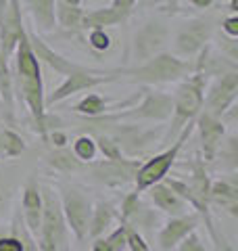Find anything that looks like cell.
<instances>
[{
    "mask_svg": "<svg viewBox=\"0 0 238 251\" xmlns=\"http://www.w3.org/2000/svg\"><path fill=\"white\" fill-rule=\"evenodd\" d=\"M17 94L27 107V111L34 120V128L42 140H48V115H46L44 103V84H42V69L40 61L31 50L27 42V34H23L17 42Z\"/></svg>",
    "mask_w": 238,
    "mask_h": 251,
    "instance_id": "6da1fadb",
    "label": "cell"
},
{
    "mask_svg": "<svg viewBox=\"0 0 238 251\" xmlns=\"http://www.w3.org/2000/svg\"><path fill=\"white\" fill-rule=\"evenodd\" d=\"M192 67L188 61H182L178 54L171 52H159L150 57L144 63L132 67H119L113 69L117 75V82H128V84H167V82H178L186 77Z\"/></svg>",
    "mask_w": 238,
    "mask_h": 251,
    "instance_id": "7a4b0ae2",
    "label": "cell"
},
{
    "mask_svg": "<svg viewBox=\"0 0 238 251\" xmlns=\"http://www.w3.org/2000/svg\"><path fill=\"white\" fill-rule=\"evenodd\" d=\"M203 99H205V84H203V74H194L192 77L184 80L178 90L173 92V113H171V126L167 130L165 140L173 143L178 134L186 128L188 124L196 120V115L203 111Z\"/></svg>",
    "mask_w": 238,
    "mask_h": 251,
    "instance_id": "3957f363",
    "label": "cell"
},
{
    "mask_svg": "<svg viewBox=\"0 0 238 251\" xmlns=\"http://www.w3.org/2000/svg\"><path fill=\"white\" fill-rule=\"evenodd\" d=\"M40 193H42V224H40V234L36 239L40 243V251H67V224L63 218L59 195L50 186L40 188Z\"/></svg>",
    "mask_w": 238,
    "mask_h": 251,
    "instance_id": "277c9868",
    "label": "cell"
},
{
    "mask_svg": "<svg viewBox=\"0 0 238 251\" xmlns=\"http://www.w3.org/2000/svg\"><path fill=\"white\" fill-rule=\"evenodd\" d=\"M194 128V122L188 124L184 130L178 134V138L173 140V145L169 149H165L163 153L155 155L153 159H148L146 163H140V168L136 170V174H134V184H136V193H144L146 188H150L153 184L161 182L163 178H167V172L171 170V166L176 163L178 155L182 151V145H184V140L190 136V132Z\"/></svg>",
    "mask_w": 238,
    "mask_h": 251,
    "instance_id": "5b68a950",
    "label": "cell"
},
{
    "mask_svg": "<svg viewBox=\"0 0 238 251\" xmlns=\"http://www.w3.org/2000/svg\"><path fill=\"white\" fill-rule=\"evenodd\" d=\"M173 113V100L171 94L165 92H146L142 103L136 107H130L125 111L117 113H105L100 117H94L92 122H138V120H150V122H165Z\"/></svg>",
    "mask_w": 238,
    "mask_h": 251,
    "instance_id": "8992f818",
    "label": "cell"
},
{
    "mask_svg": "<svg viewBox=\"0 0 238 251\" xmlns=\"http://www.w3.org/2000/svg\"><path fill=\"white\" fill-rule=\"evenodd\" d=\"M59 199H61V209H63L65 224L71 228V232H73V237L77 241H84L88 237L92 203L73 186H63Z\"/></svg>",
    "mask_w": 238,
    "mask_h": 251,
    "instance_id": "52a82bcc",
    "label": "cell"
},
{
    "mask_svg": "<svg viewBox=\"0 0 238 251\" xmlns=\"http://www.w3.org/2000/svg\"><path fill=\"white\" fill-rule=\"evenodd\" d=\"M25 34H27V42L31 46V50H34V54L38 57V61H44L50 69H54V72L61 74V75L82 74V72H92V74H98V75H109L111 74V69H96V67H88V65H77V63H73L71 59H65L57 50H52L50 46L36 34V31H31L27 27H25Z\"/></svg>",
    "mask_w": 238,
    "mask_h": 251,
    "instance_id": "ba28073f",
    "label": "cell"
},
{
    "mask_svg": "<svg viewBox=\"0 0 238 251\" xmlns=\"http://www.w3.org/2000/svg\"><path fill=\"white\" fill-rule=\"evenodd\" d=\"M169 40V29L167 25L159 21H146L132 40V59L138 63H144L155 54L163 52V46Z\"/></svg>",
    "mask_w": 238,
    "mask_h": 251,
    "instance_id": "9c48e42d",
    "label": "cell"
},
{
    "mask_svg": "<svg viewBox=\"0 0 238 251\" xmlns=\"http://www.w3.org/2000/svg\"><path fill=\"white\" fill-rule=\"evenodd\" d=\"M238 97V74L228 72L217 75V80L211 84V88L207 92V97L203 99V111L211 113L213 117H224L228 113V109H232Z\"/></svg>",
    "mask_w": 238,
    "mask_h": 251,
    "instance_id": "30bf717a",
    "label": "cell"
},
{
    "mask_svg": "<svg viewBox=\"0 0 238 251\" xmlns=\"http://www.w3.org/2000/svg\"><path fill=\"white\" fill-rule=\"evenodd\" d=\"M111 82H117V75L113 74L111 69L109 75H98V74H92V72H82V74H71L65 75V82H63L57 90H52V94L48 99H44L46 105H57L61 100H65L73 94L82 92V90H92L100 84H111Z\"/></svg>",
    "mask_w": 238,
    "mask_h": 251,
    "instance_id": "8fae6325",
    "label": "cell"
},
{
    "mask_svg": "<svg viewBox=\"0 0 238 251\" xmlns=\"http://www.w3.org/2000/svg\"><path fill=\"white\" fill-rule=\"evenodd\" d=\"M23 29L25 25H23L21 17V0H9L0 15V50L6 59L13 57Z\"/></svg>",
    "mask_w": 238,
    "mask_h": 251,
    "instance_id": "7c38bea8",
    "label": "cell"
},
{
    "mask_svg": "<svg viewBox=\"0 0 238 251\" xmlns=\"http://www.w3.org/2000/svg\"><path fill=\"white\" fill-rule=\"evenodd\" d=\"M211 38V25L203 19H192L173 38V49L182 57H194L207 46Z\"/></svg>",
    "mask_w": 238,
    "mask_h": 251,
    "instance_id": "4fadbf2b",
    "label": "cell"
},
{
    "mask_svg": "<svg viewBox=\"0 0 238 251\" xmlns=\"http://www.w3.org/2000/svg\"><path fill=\"white\" fill-rule=\"evenodd\" d=\"M196 128H198V134H201V147H203L205 161H213L221 147V140H224L226 124H224V120H219V117H213L207 111H201L196 115Z\"/></svg>",
    "mask_w": 238,
    "mask_h": 251,
    "instance_id": "5bb4252c",
    "label": "cell"
},
{
    "mask_svg": "<svg viewBox=\"0 0 238 251\" xmlns=\"http://www.w3.org/2000/svg\"><path fill=\"white\" fill-rule=\"evenodd\" d=\"M198 220H201V214H184V216H176L171 218L167 224L163 226L161 230H159L157 234V243L159 247H161L163 251H171L176 249V245L186 237V234H190L192 230H196L198 226Z\"/></svg>",
    "mask_w": 238,
    "mask_h": 251,
    "instance_id": "9a60e30c",
    "label": "cell"
},
{
    "mask_svg": "<svg viewBox=\"0 0 238 251\" xmlns=\"http://www.w3.org/2000/svg\"><path fill=\"white\" fill-rule=\"evenodd\" d=\"M94 174L98 180L109 184H125L134 180V174L140 168V161L136 159H121V161H100V163H92Z\"/></svg>",
    "mask_w": 238,
    "mask_h": 251,
    "instance_id": "2e32d148",
    "label": "cell"
},
{
    "mask_svg": "<svg viewBox=\"0 0 238 251\" xmlns=\"http://www.w3.org/2000/svg\"><path fill=\"white\" fill-rule=\"evenodd\" d=\"M23 224L31 237L38 239L42 224V193L34 180H29L23 188Z\"/></svg>",
    "mask_w": 238,
    "mask_h": 251,
    "instance_id": "e0dca14e",
    "label": "cell"
},
{
    "mask_svg": "<svg viewBox=\"0 0 238 251\" xmlns=\"http://www.w3.org/2000/svg\"><path fill=\"white\" fill-rule=\"evenodd\" d=\"M150 199H153V203L159 209L165 211V214H169V216H173V218L184 216V214H188V209H190L188 203L182 201L178 195L173 193L169 186H165L163 182H157V184L150 186Z\"/></svg>",
    "mask_w": 238,
    "mask_h": 251,
    "instance_id": "ac0fdd59",
    "label": "cell"
},
{
    "mask_svg": "<svg viewBox=\"0 0 238 251\" xmlns=\"http://www.w3.org/2000/svg\"><path fill=\"white\" fill-rule=\"evenodd\" d=\"M130 17V13H123V11H117V9H94L84 13L82 17V29H105V27H113L123 23L125 19Z\"/></svg>",
    "mask_w": 238,
    "mask_h": 251,
    "instance_id": "d6986e66",
    "label": "cell"
},
{
    "mask_svg": "<svg viewBox=\"0 0 238 251\" xmlns=\"http://www.w3.org/2000/svg\"><path fill=\"white\" fill-rule=\"evenodd\" d=\"M209 203L226 209L230 216L238 214V188L230 182H211L209 188Z\"/></svg>",
    "mask_w": 238,
    "mask_h": 251,
    "instance_id": "ffe728a7",
    "label": "cell"
},
{
    "mask_svg": "<svg viewBox=\"0 0 238 251\" xmlns=\"http://www.w3.org/2000/svg\"><path fill=\"white\" fill-rule=\"evenodd\" d=\"M34 17L38 31H52L57 21H54V0H23Z\"/></svg>",
    "mask_w": 238,
    "mask_h": 251,
    "instance_id": "44dd1931",
    "label": "cell"
},
{
    "mask_svg": "<svg viewBox=\"0 0 238 251\" xmlns=\"http://www.w3.org/2000/svg\"><path fill=\"white\" fill-rule=\"evenodd\" d=\"M115 218V209L111 203L107 201H98L92 207V216H90V226H88V237L90 239H98L105 234V230L111 226Z\"/></svg>",
    "mask_w": 238,
    "mask_h": 251,
    "instance_id": "7402d4cb",
    "label": "cell"
},
{
    "mask_svg": "<svg viewBox=\"0 0 238 251\" xmlns=\"http://www.w3.org/2000/svg\"><path fill=\"white\" fill-rule=\"evenodd\" d=\"M192 176H190V188H192L194 197L198 199V203L205 207H209V188H211V180H209V174L205 172V166L201 161H192Z\"/></svg>",
    "mask_w": 238,
    "mask_h": 251,
    "instance_id": "603a6c76",
    "label": "cell"
},
{
    "mask_svg": "<svg viewBox=\"0 0 238 251\" xmlns=\"http://www.w3.org/2000/svg\"><path fill=\"white\" fill-rule=\"evenodd\" d=\"M0 99L6 109V115L13 117L15 115V92H13V75H11V67H9V59L0 50Z\"/></svg>",
    "mask_w": 238,
    "mask_h": 251,
    "instance_id": "cb8c5ba5",
    "label": "cell"
},
{
    "mask_svg": "<svg viewBox=\"0 0 238 251\" xmlns=\"http://www.w3.org/2000/svg\"><path fill=\"white\" fill-rule=\"evenodd\" d=\"M82 17H84V11L79 6H69V4H63L59 0H54V21L61 27H65L69 31L82 29Z\"/></svg>",
    "mask_w": 238,
    "mask_h": 251,
    "instance_id": "d4e9b609",
    "label": "cell"
},
{
    "mask_svg": "<svg viewBox=\"0 0 238 251\" xmlns=\"http://www.w3.org/2000/svg\"><path fill=\"white\" fill-rule=\"evenodd\" d=\"M73 111L79 113V115H84V117H88V120H94V117H100V115L109 113L111 107L107 105L105 99L98 97V94H88V97L82 99L73 107Z\"/></svg>",
    "mask_w": 238,
    "mask_h": 251,
    "instance_id": "484cf974",
    "label": "cell"
},
{
    "mask_svg": "<svg viewBox=\"0 0 238 251\" xmlns=\"http://www.w3.org/2000/svg\"><path fill=\"white\" fill-rule=\"evenodd\" d=\"M46 161H48V166H52L54 170L59 172H77L84 168V161H79L77 157L67 151L65 147L63 149H57L54 153H50L48 157H46Z\"/></svg>",
    "mask_w": 238,
    "mask_h": 251,
    "instance_id": "4316f807",
    "label": "cell"
},
{
    "mask_svg": "<svg viewBox=\"0 0 238 251\" xmlns=\"http://www.w3.org/2000/svg\"><path fill=\"white\" fill-rule=\"evenodd\" d=\"M25 151L23 138L9 128L0 126V157H17Z\"/></svg>",
    "mask_w": 238,
    "mask_h": 251,
    "instance_id": "83f0119b",
    "label": "cell"
},
{
    "mask_svg": "<svg viewBox=\"0 0 238 251\" xmlns=\"http://www.w3.org/2000/svg\"><path fill=\"white\" fill-rule=\"evenodd\" d=\"M125 249V222L105 239H94L92 251H123Z\"/></svg>",
    "mask_w": 238,
    "mask_h": 251,
    "instance_id": "f1b7e54d",
    "label": "cell"
},
{
    "mask_svg": "<svg viewBox=\"0 0 238 251\" xmlns=\"http://www.w3.org/2000/svg\"><path fill=\"white\" fill-rule=\"evenodd\" d=\"M96 140L90 138V136H77L75 138V143H73V155L77 157L79 161H84V163H90L94 157H96Z\"/></svg>",
    "mask_w": 238,
    "mask_h": 251,
    "instance_id": "f546056e",
    "label": "cell"
},
{
    "mask_svg": "<svg viewBox=\"0 0 238 251\" xmlns=\"http://www.w3.org/2000/svg\"><path fill=\"white\" fill-rule=\"evenodd\" d=\"M96 149H100L102 155H105V159H109V161L125 159L123 153H121V147H119L117 143H113L111 138H107V136H98L96 138Z\"/></svg>",
    "mask_w": 238,
    "mask_h": 251,
    "instance_id": "4dcf8cb0",
    "label": "cell"
},
{
    "mask_svg": "<svg viewBox=\"0 0 238 251\" xmlns=\"http://www.w3.org/2000/svg\"><path fill=\"white\" fill-rule=\"evenodd\" d=\"M205 226H207L209 237H211V241H213V251H234V247L228 243V239L215 228V224H213L211 218L205 220Z\"/></svg>",
    "mask_w": 238,
    "mask_h": 251,
    "instance_id": "1f68e13d",
    "label": "cell"
},
{
    "mask_svg": "<svg viewBox=\"0 0 238 251\" xmlns=\"http://www.w3.org/2000/svg\"><path fill=\"white\" fill-rule=\"evenodd\" d=\"M176 251H209V249H207V245L203 243L201 234H198L196 230H192V232L186 234V237L178 243Z\"/></svg>",
    "mask_w": 238,
    "mask_h": 251,
    "instance_id": "d6a6232c",
    "label": "cell"
},
{
    "mask_svg": "<svg viewBox=\"0 0 238 251\" xmlns=\"http://www.w3.org/2000/svg\"><path fill=\"white\" fill-rule=\"evenodd\" d=\"M125 247H130V251H148V245L142 239V234L128 224H125Z\"/></svg>",
    "mask_w": 238,
    "mask_h": 251,
    "instance_id": "836d02e7",
    "label": "cell"
},
{
    "mask_svg": "<svg viewBox=\"0 0 238 251\" xmlns=\"http://www.w3.org/2000/svg\"><path fill=\"white\" fill-rule=\"evenodd\" d=\"M88 44L94 50H107L111 46V38H109V34H105V29H90Z\"/></svg>",
    "mask_w": 238,
    "mask_h": 251,
    "instance_id": "e575fe53",
    "label": "cell"
},
{
    "mask_svg": "<svg viewBox=\"0 0 238 251\" xmlns=\"http://www.w3.org/2000/svg\"><path fill=\"white\" fill-rule=\"evenodd\" d=\"M0 251H23L19 237H0Z\"/></svg>",
    "mask_w": 238,
    "mask_h": 251,
    "instance_id": "d590c367",
    "label": "cell"
},
{
    "mask_svg": "<svg viewBox=\"0 0 238 251\" xmlns=\"http://www.w3.org/2000/svg\"><path fill=\"white\" fill-rule=\"evenodd\" d=\"M221 29H224L226 34L234 40V38L238 36V17H236V15H232V17L224 19V23H221Z\"/></svg>",
    "mask_w": 238,
    "mask_h": 251,
    "instance_id": "8d00e7d4",
    "label": "cell"
},
{
    "mask_svg": "<svg viewBox=\"0 0 238 251\" xmlns=\"http://www.w3.org/2000/svg\"><path fill=\"white\" fill-rule=\"evenodd\" d=\"M138 0H113L111 2V9H117V11H123V13H132L134 6H136Z\"/></svg>",
    "mask_w": 238,
    "mask_h": 251,
    "instance_id": "74e56055",
    "label": "cell"
},
{
    "mask_svg": "<svg viewBox=\"0 0 238 251\" xmlns=\"http://www.w3.org/2000/svg\"><path fill=\"white\" fill-rule=\"evenodd\" d=\"M50 140H52V145L57 147V149H63L67 145V136L63 134V132H52L50 134Z\"/></svg>",
    "mask_w": 238,
    "mask_h": 251,
    "instance_id": "f35d334b",
    "label": "cell"
},
{
    "mask_svg": "<svg viewBox=\"0 0 238 251\" xmlns=\"http://www.w3.org/2000/svg\"><path fill=\"white\" fill-rule=\"evenodd\" d=\"M6 201H9V193H6V186L0 182V214H2V209L6 205Z\"/></svg>",
    "mask_w": 238,
    "mask_h": 251,
    "instance_id": "ab89813d",
    "label": "cell"
},
{
    "mask_svg": "<svg viewBox=\"0 0 238 251\" xmlns=\"http://www.w3.org/2000/svg\"><path fill=\"white\" fill-rule=\"evenodd\" d=\"M188 4H192L194 9H209L213 0H188Z\"/></svg>",
    "mask_w": 238,
    "mask_h": 251,
    "instance_id": "60d3db41",
    "label": "cell"
},
{
    "mask_svg": "<svg viewBox=\"0 0 238 251\" xmlns=\"http://www.w3.org/2000/svg\"><path fill=\"white\" fill-rule=\"evenodd\" d=\"M165 4H167V11L171 15L178 13V9H180V0H165Z\"/></svg>",
    "mask_w": 238,
    "mask_h": 251,
    "instance_id": "b9f144b4",
    "label": "cell"
},
{
    "mask_svg": "<svg viewBox=\"0 0 238 251\" xmlns=\"http://www.w3.org/2000/svg\"><path fill=\"white\" fill-rule=\"evenodd\" d=\"M63 4H69V6H82V0H59Z\"/></svg>",
    "mask_w": 238,
    "mask_h": 251,
    "instance_id": "7bdbcfd3",
    "label": "cell"
},
{
    "mask_svg": "<svg viewBox=\"0 0 238 251\" xmlns=\"http://www.w3.org/2000/svg\"><path fill=\"white\" fill-rule=\"evenodd\" d=\"M230 11L236 13L238 11V4H236V0H230Z\"/></svg>",
    "mask_w": 238,
    "mask_h": 251,
    "instance_id": "ee69618b",
    "label": "cell"
},
{
    "mask_svg": "<svg viewBox=\"0 0 238 251\" xmlns=\"http://www.w3.org/2000/svg\"><path fill=\"white\" fill-rule=\"evenodd\" d=\"M6 2H9V0H0V15H2V11H4V6H6Z\"/></svg>",
    "mask_w": 238,
    "mask_h": 251,
    "instance_id": "f6af8a7d",
    "label": "cell"
},
{
    "mask_svg": "<svg viewBox=\"0 0 238 251\" xmlns=\"http://www.w3.org/2000/svg\"><path fill=\"white\" fill-rule=\"evenodd\" d=\"M144 2H146V0H144Z\"/></svg>",
    "mask_w": 238,
    "mask_h": 251,
    "instance_id": "bcb514c9",
    "label": "cell"
}]
</instances>
